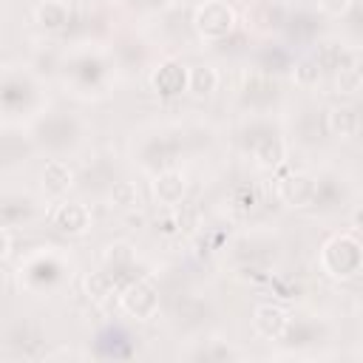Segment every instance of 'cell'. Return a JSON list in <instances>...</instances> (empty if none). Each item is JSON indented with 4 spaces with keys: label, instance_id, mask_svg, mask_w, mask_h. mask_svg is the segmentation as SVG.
<instances>
[{
    "label": "cell",
    "instance_id": "1f68e13d",
    "mask_svg": "<svg viewBox=\"0 0 363 363\" xmlns=\"http://www.w3.org/2000/svg\"><path fill=\"white\" fill-rule=\"evenodd\" d=\"M315 3L329 17H346L352 11V6H354V0H315Z\"/></svg>",
    "mask_w": 363,
    "mask_h": 363
},
{
    "label": "cell",
    "instance_id": "d6986e66",
    "mask_svg": "<svg viewBox=\"0 0 363 363\" xmlns=\"http://www.w3.org/2000/svg\"><path fill=\"white\" fill-rule=\"evenodd\" d=\"M286 320H289V312L278 303H261L255 306L252 312V329L264 337V340H278L286 329Z\"/></svg>",
    "mask_w": 363,
    "mask_h": 363
},
{
    "label": "cell",
    "instance_id": "e575fe53",
    "mask_svg": "<svg viewBox=\"0 0 363 363\" xmlns=\"http://www.w3.org/2000/svg\"><path fill=\"white\" fill-rule=\"evenodd\" d=\"M182 3H193V6H199V3H204V0H182Z\"/></svg>",
    "mask_w": 363,
    "mask_h": 363
},
{
    "label": "cell",
    "instance_id": "52a82bcc",
    "mask_svg": "<svg viewBox=\"0 0 363 363\" xmlns=\"http://www.w3.org/2000/svg\"><path fill=\"white\" fill-rule=\"evenodd\" d=\"M238 14L227 0H204L193 11V28L201 40H224L235 31Z\"/></svg>",
    "mask_w": 363,
    "mask_h": 363
},
{
    "label": "cell",
    "instance_id": "f1b7e54d",
    "mask_svg": "<svg viewBox=\"0 0 363 363\" xmlns=\"http://www.w3.org/2000/svg\"><path fill=\"white\" fill-rule=\"evenodd\" d=\"M292 77H295V85H298V88L309 91V88H318L323 71L318 68V62H315L312 57H303V60H298V62L292 65Z\"/></svg>",
    "mask_w": 363,
    "mask_h": 363
},
{
    "label": "cell",
    "instance_id": "2e32d148",
    "mask_svg": "<svg viewBox=\"0 0 363 363\" xmlns=\"http://www.w3.org/2000/svg\"><path fill=\"white\" fill-rule=\"evenodd\" d=\"M54 227L65 235H82L91 230V210L82 201H60L54 207Z\"/></svg>",
    "mask_w": 363,
    "mask_h": 363
},
{
    "label": "cell",
    "instance_id": "9a60e30c",
    "mask_svg": "<svg viewBox=\"0 0 363 363\" xmlns=\"http://www.w3.org/2000/svg\"><path fill=\"white\" fill-rule=\"evenodd\" d=\"M37 218V199L31 193H0V227H23Z\"/></svg>",
    "mask_w": 363,
    "mask_h": 363
},
{
    "label": "cell",
    "instance_id": "cb8c5ba5",
    "mask_svg": "<svg viewBox=\"0 0 363 363\" xmlns=\"http://www.w3.org/2000/svg\"><path fill=\"white\" fill-rule=\"evenodd\" d=\"M250 23L261 31H272V28H284L286 26V11L281 3H272V0H261L252 6V11L247 14Z\"/></svg>",
    "mask_w": 363,
    "mask_h": 363
},
{
    "label": "cell",
    "instance_id": "484cf974",
    "mask_svg": "<svg viewBox=\"0 0 363 363\" xmlns=\"http://www.w3.org/2000/svg\"><path fill=\"white\" fill-rule=\"evenodd\" d=\"M119 289H122V286H119V281H116V275H113L111 269H96V272H91V275L85 278V292H88V298H94V301H108V298H113Z\"/></svg>",
    "mask_w": 363,
    "mask_h": 363
},
{
    "label": "cell",
    "instance_id": "d590c367",
    "mask_svg": "<svg viewBox=\"0 0 363 363\" xmlns=\"http://www.w3.org/2000/svg\"><path fill=\"white\" fill-rule=\"evenodd\" d=\"M122 3H128V6H136V0H122Z\"/></svg>",
    "mask_w": 363,
    "mask_h": 363
},
{
    "label": "cell",
    "instance_id": "ffe728a7",
    "mask_svg": "<svg viewBox=\"0 0 363 363\" xmlns=\"http://www.w3.org/2000/svg\"><path fill=\"white\" fill-rule=\"evenodd\" d=\"M315 193V176L309 173H289L278 182V196L289 207H309Z\"/></svg>",
    "mask_w": 363,
    "mask_h": 363
},
{
    "label": "cell",
    "instance_id": "4dcf8cb0",
    "mask_svg": "<svg viewBox=\"0 0 363 363\" xmlns=\"http://www.w3.org/2000/svg\"><path fill=\"white\" fill-rule=\"evenodd\" d=\"M193 357L196 360H227V357H238V352L230 349L224 340H210V346L201 349V352H196Z\"/></svg>",
    "mask_w": 363,
    "mask_h": 363
},
{
    "label": "cell",
    "instance_id": "7c38bea8",
    "mask_svg": "<svg viewBox=\"0 0 363 363\" xmlns=\"http://www.w3.org/2000/svg\"><path fill=\"white\" fill-rule=\"evenodd\" d=\"M309 57L318 62V68L323 74H337L349 65H357V51L337 37H326V40L315 43V51Z\"/></svg>",
    "mask_w": 363,
    "mask_h": 363
},
{
    "label": "cell",
    "instance_id": "5b68a950",
    "mask_svg": "<svg viewBox=\"0 0 363 363\" xmlns=\"http://www.w3.org/2000/svg\"><path fill=\"white\" fill-rule=\"evenodd\" d=\"M65 82L77 88V94L96 96L105 94L108 77H111V62L99 51H79L71 60H65Z\"/></svg>",
    "mask_w": 363,
    "mask_h": 363
},
{
    "label": "cell",
    "instance_id": "836d02e7",
    "mask_svg": "<svg viewBox=\"0 0 363 363\" xmlns=\"http://www.w3.org/2000/svg\"><path fill=\"white\" fill-rule=\"evenodd\" d=\"M9 252H11V235L6 227H0V261L9 258Z\"/></svg>",
    "mask_w": 363,
    "mask_h": 363
},
{
    "label": "cell",
    "instance_id": "8fae6325",
    "mask_svg": "<svg viewBox=\"0 0 363 363\" xmlns=\"http://www.w3.org/2000/svg\"><path fill=\"white\" fill-rule=\"evenodd\" d=\"M119 306L125 315H130L136 320H150L159 312V289L147 278L128 281L119 289Z\"/></svg>",
    "mask_w": 363,
    "mask_h": 363
},
{
    "label": "cell",
    "instance_id": "ba28073f",
    "mask_svg": "<svg viewBox=\"0 0 363 363\" xmlns=\"http://www.w3.org/2000/svg\"><path fill=\"white\" fill-rule=\"evenodd\" d=\"M37 153L28 130L20 125H0V173H14L26 167Z\"/></svg>",
    "mask_w": 363,
    "mask_h": 363
},
{
    "label": "cell",
    "instance_id": "3957f363",
    "mask_svg": "<svg viewBox=\"0 0 363 363\" xmlns=\"http://www.w3.org/2000/svg\"><path fill=\"white\" fill-rule=\"evenodd\" d=\"M68 278H71V264L60 252H54V250L31 252L20 264V281H23V286L31 289V292H37V295L57 292Z\"/></svg>",
    "mask_w": 363,
    "mask_h": 363
},
{
    "label": "cell",
    "instance_id": "6da1fadb",
    "mask_svg": "<svg viewBox=\"0 0 363 363\" xmlns=\"http://www.w3.org/2000/svg\"><path fill=\"white\" fill-rule=\"evenodd\" d=\"M28 133H31L37 150L51 153V159H62V156H68V153L82 147V142H85V122L77 113L51 111V113H40L31 122Z\"/></svg>",
    "mask_w": 363,
    "mask_h": 363
},
{
    "label": "cell",
    "instance_id": "d4e9b609",
    "mask_svg": "<svg viewBox=\"0 0 363 363\" xmlns=\"http://www.w3.org/2000/svg\"><path fill=\"white\" fill-rule=\"evenodd\" d=\"M216 88H218V71L213 65L201 62V65H190L187 68V91L193 96H199V99L210 96V94H216Z\"/></svg>",
    "mask_w": 363,
    "mask_h": 363
},
{
    "label": "cell",
    "instance_id": "f546056e",
    "mask_svg": "<svg viewBox=\"0 0 363 363\" xmlns=\"http://www.w3.org/2000/svg\"><path fill=\"white\" fill-rule=\"evenodd\" d=\"M335 85H337V91H340V94H349V96H354V94L360 91V85H363V77H360V65H349V68L337 71V74H335Z\"/></svg>",
    "mask_w": 363,
    "mask_h": 363
},
{
    "label": "cell",
    "instance_id": "ac0fdd59",
    "mask_svg": "<svg viewBox=\"0 0 363 363\" xmlns=\"http://www.w3.org/2000/svg\"><path fill=\"white\" fill-rule=\"evenodd\" d=\"M312 207L329 213L346 204V184L340 176L329 173V176H315V193H312Z\"/></svg>",
    "mask_w": 363,
    "mask_h": 363
},
{
    "label": "cell",
    "instance_id": "603a6c76",
    "mask_svg": "<svg viewBox=\"0 0 363 363\" xmlns=\"http://www.w3.org/2000/svg\"><path fill=\"white\" fill-rule=\"evenodd\" d=\"M34 20L45 31H62L71 23V9L65 0H40L34 9Z\"/></svg>",
    "mask_w": 363,
    "mask_h": 363
},
{
    "label": "cell",
    "instance_id": "d6a6232c",
    "mask_svg": "<svg viewBox=\"0 0 363 363\" xmlns=\"http://www.w3.org/2000/svg\"><path fill=\"white\" fill-rule=\"evenodd\" d=\"M136 6L145 11H164L167 6H173V0H136Z\"/></svg>",
    "mask_w": 363,
    "mask_h": 363
},
{
    "label": "cell",
    "instance_id": "44dd1931",
    "mask_svg": "<svg viewBox=\"0 0 363 363\" xmlns=\"http://www.w3.org/2000/svg\"><path fill=\"white\" fill-rule=\"evenodd\" d=\"M323 125L337 139H354L360 133V111L354 105H335L326 111Z\"/></svg>",
    "mask_w": 363,
    "mask_h": 363
},
{
    "label": "cell",
    "instance_id": "277c9868",
    "mask_svg": "<svg viewBox=\"0 0 363 363\" xmlns=\"http://www.w3.org/2000/svg\"><path fill=\"white\" fill-rule=\"evenodd\" d=\"M241 145L252 156V162L264 170H272L286 159V142L281 130L264 116H255L241 128Z\"/></svg>",
    "mask_w": 363,
    "mask_h": 363
},
{
    "label": "cell",
    "instance_id": "4316f807",
    "mask_svg": "<svg viewBox=\"0 0 363 363\" xmlns=\"http://www.w3.org/2000/svg\"><path fill=\"white\" fill-rule=\"evenodd\" d=\"M130 267H133V247H130V244L116 241V244H111V247L105 250V269H111V272L116 275V281H119V275L128 272ZM119 286H122V281H119Z\"/></svg>",
    "mask_w": 363,
    "mask_h": 363
},
{
    "label": "cell",
    "instance_id": "9c48e42d",
    "mask_svg": "<svg viewBox=\"0 0 363 363\" xmlns=\"http://www.w3.org/2000/svg\"><path fill=\"white\" fill-rule=\"evenodd\" d=\"M238 96H241V105L247 111L267 113L281 99V82L267 71H252V74H244Z\"/></svg>",
    "mask_w": 363,
    "mask_h": 363
},
{
    "label": "cell",
    "instance_id": "83f0119b",
    "mask_svg": "<svg viewBox=\"0 0 363 363\" xmlns=\"http://www.w3.org/2000/svg\"><path fill=\"white\" fill-rule=\"evenodd\" d=\"M108 201L116 210H133V207H139V187L133 182H128V179H119V182L111 184Z\"/></svg>",
    "mask_w": 363,
    "mask_h": 363
},
{
    "label": "cell",
    "instance_id": "e0dca14e",
    "mask_svg": "<svg viewBox=\"0 0 363 363\" xmlns=\"http://www.w3.org/2000/svg\"><path fill=\"white\" fill-rule=\"evenodd\" d=\"M184 193H187V176L179 167H167L153 176V196L159 204L176 207V204H182Z\"/></svg>",
    "mask_w": 363,
    "mask_h": 363
},
{
    "label": "cell",
    "instance_id": "8d00e7d4",
    "mask_svg": "<svg viewBox=\"0 0 363 363\" xmlns=\"http://www.w3.org/2000/svg\"><path fill=\"white\" fill-rule=\"evenodd\" d=\"M295 3H315V0H295Z\"/></svg>",
    "mask_w": 363,
    "mask_h": 363
},
{
    "label": "cell",
    "instance_id": "5bb4252c",
    "mask_svg": "<svg viewBox=\"0 0 363 363\" xmlns=\"http://www.w3.org/2000/svg\"><path fill=\"white\" fill-rule=\"evenodd\" d=\"M150 88L164 96V99H173V96H182L187 91V65L179 62V60H164L153 68L150 74Z\"/></svg>",
    "mask_w": 363,
    "mask_h": 363
},
{
    "label": "cell",
    "instance_id": "7a4b0ae2",
    "mask_svg": "<svg viewBox=\"0 0 363 363\" xmlns=\"http://www.w3.org/2000/svg\"><path fill=\"white\" fill-rule=\"evenodd\" d=\"M320 269L335 278V281H352L360 275L363 269V247L360 238L346 230V233H335L323 241L320 247Z\"/></svg>",
    "mask_w": 363,
    "mask_h": 363
},
{
    "label": "cell",
    "instance_id": "7402d4cb",
    "mask_svg": "<svg viewBox=\"0 0 363 363\" xmlns=\"http://www.w3.org/2000/svg\"><path fill=\"white\" fill-rule=\"evenodd\" d=\"M40 179H43V190L45 193L65 196L71 190V184H74V170H71V164L65 159H48L43 173H40Z\"/></svg>",
    "mask_w": 363,
    "mask_h": 363
},
{
    "label": "cell",
    "instance_id": "30bf717a",
    "mask_svg": "<svg viewBox=\"0 0 363 363\" xmlns=\"http://www.w3.org/2000/svg\"><path fill=\"white\" fill-rule=\"evenodd\" d=\"M40 105V88L28 74H9L0 82V108L9 113H31Z\"/></svg>",
    "mask_w": 363,
    "mask_h": 363
},
{
    "label": "cell",
    "instance_id": "4fadbf2b",
    "mask_svg": "<svg viewBox=\"0 0 363 363\" xmlns=\"http://www.w3.org/2000/svg\"><path fill=\"white\" fill-rule=\"evenodd\" d=\"M329 337V323L315 318V315H301V318H289L286 329L278 340H284L286 346H312Z\"/></svg>",
    "mask_w": 363,
    "mask_h": 363
},
{
    "label": "cell",
    "instance_id": "8992f818",
    "mask_svg": "<svg viewBox=\"0 0 363 363\" xmlns=\"http://www.w3.org/2000/svg\"><path fill=\"white\" fill-rule=\"evenodd\" d=\"M182 150V139L176 130H159V133H150L139 142V150H136V162L142 164L145 173L156 176L159 170H167V167H176V156Z\"/></svg>",
    "mask_w": 363,
    "mask_h": 363
}]
</instances>
